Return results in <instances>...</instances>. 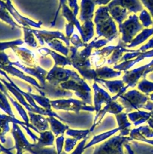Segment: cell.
<instances>
[{"label":"cell","mask_w":153,"mask_h":154,"mask_svg":"<svg viewBox=\"0 0 153 154\" xmlns=\"http://www.w3.org/2000/svg\"><path fill=\"white\" fill-rule=\"evenodd\" d=\"M110 16L108 7H100L96 12L95 22L98 37L103 36L109 42L115 39L118 35L116 26Z\"/></svg>","instance_id":"1"},{"label":"cell","mask_w":153,"mask_h":154,"mask_svg":"<svg viewBox=\"0 0 153 154\" xmlns=\"http://www.w3.org/2000/svg\"><path fill=\"white\" fill-rule=\"evenodd\" d=\"M118 99L127 113L139 109L150 112L153 110V102L149 100V97L137 90H130L120 96Z\"/></svg>","instance_id":"2"},{"label":"cell","mask_w":153,"mask_h":154,"mask_svg":"<svg viewBox=\"0 0 153 154\" xmlns=\"http://www.w3.org/2000/svg\"><path fill=\"white\" fill-rule=\"evenodd\" d=\"M11 134L14 140V147H19L23 151H27L31 154H57L56 147H41L36 143H31L19 125L12 123Z\"/></svg>","instance_id":"3"},{"label":"cell","mask_w":153,"mask_h":154,"mask_svg":"<svg viewBox=\"0 0 153 154\" xmlns=\"http://www.w3.org/2000/svg\"><path fill=\"white\" fill-rule=\"evenodd\" d=\"M132 140L130 137L115 135L95 146L92 154H124V145Z\"/></svg>","instance_id":"4"},{"label":"cell","mask_w":153,"mask_h":154,"mask_svg":"<svg viewBox=\"0 0 153 154\" xmlns=\"http://www.w3.org/2000/svg\"><path fill=\"white\" fill-rule=\"evenodd\" d=\"M143 26L139 21V17L135 14L129 16L128 19L119 25V32L122 34L121 40L127 45L130 43L134 36L141 30Z\"/></svg>","instance_id":"5"},{"label":"cell","mask_w":153,"mask_h":154,"mask_svg":"<svg viewBox=\"0 0 153 154\" xmlns=\"http://www.w3.org/2000/svg\"><path fill=\"white\" fill-rule=\"evenodd\" d=\"M50 104L52 107L56 110L73 111L76 113L79 112L80 111H95L94 106L89 105L83 101L74 99H63L52 100L50 101Z\"/></svg>","instance_id":"6"},{"label":"cell","mask_w":153,"mask_h":154,"mask_svg":"<svg viewBox=\"0 0 153 154\" xmlns=\"http://www.w3.org/2000/svg\"><path fill=\"white\" fill-rule=\"evenodd\" d=\"M124 109V108L121 104L119 103L116 100H112L110 103L106 104L102 109L96 113L93 124L89 129L90 131L92 132L94 130L95 128L101 122L102 119L107 113L116 115L122 112Z\"/></svg>","instance_id":"7"},{"label":"cell","mask_w":153,"mask_h":154,"mask_svg":"<svg viewBox=\"0 0 153 154\" xmlns=\"http://www.w3.org/2000/svg\"><path fill=\"white\" fill-rule=\"evenodd\" d=\"M93 88L94 91V107L95 108V111L97 113L101 109V106L103 103L106 105L113 100L109 94L103 89L99 87L96 83L94 84Z\"/></svg>","instance_id":"8"},{"label":"cell","mask_w":153,"mask_h":154,"mask_svg":"<svg viewBox=\"0 0 153 154\" xmlns=\"http://www.w3.org/2000/svg\"><path fill=\"white\" fill-rule=\"evenodd\" d=\"M152 57H153V49L150 50L149 51H145V52H141V51H139V50H136L134 58L130 60L124 61L121 63L114 66L113 69L119 70V71H121V70L126 71L127 70L131 68L136 63L140 61L143 59H145L146 58H150Z\"/></svg>","instance_id":"9"},{"label":"cell","mask_w":153,"mask_h":154,"mask_svg":"<svg viewBox=\"0 0 153 154\" xmlns=\"http://www.w3.org/2000/svg\"><path fill=\"white\" fill-rule=\"evenodd\" d=\"M114 6H119L126 8L130 13H137L143 10V5L140 0H112L108 5L110 8Z\"/></svg>","instance_id":"10"},{"label":"cell","mask_w":153,"mask_h":154,"mask_svg":"<svg viewBox=\"0 0 153 154\" xmlns=\"http://www.w3.org/2000/svg\"><path fill=\"white\" fill-rule=\"evenodd\" d=\"M145 72L144 66L138 68L134 69L131 70H126L124 72V75L122 77V81L125 84H127V87H134L139 79L143 78V75Z\"/></svg>","instance_id":"11"},{"label":"cell","mask_w":153,"mask_h":154,"mask_svg":"<svg viewBox=\"0 0 153 154\" xmlns=\"http://www.w3.org/2000/svg\"><path fill=\"white\" fill-rule=\"evenodd\" d=\"M29 122L39 131L43 132L49 129V123L47 117L43 115L32 112H28Z\"/></svg>","instance_id":"12"},{"label":"cell","mask_w":153,"mask_h":154,"mask_svg":"<svg viewBox=\"0 0 153 154\" xmlns=\"http://www.w3.org/2000/svg\"><path fill=\"white\" fill-rule=\"evenodd\" d=\"M115 117L118 123V128H119V135L126 137L130 134L131 131L130 127L131 123H130L128 119L127 112H121L115 115Z\"/></svg>","instance_id":"13"},{"label":"cell","mask_w":153,"mask_h":154,"mask_svg":"<svg viewBox=\"0 0 153 154\" xmlns=\"http://www.w3.org/2000/svg\"><path fill=\"white\" fill-rule=\"evenodd\" d=\"M127 116L134 126H139L148 121L151 117V113L139 109L127 113Z\"/></svg>","instance_id":"14"},{"label":"cell","mask_w":153,"mask_h":154,"mask_svg":"<svg viewBox=\"0 0 153 154\" xmlns=\"http://www.w3.org/2000/svg\"><path fill=\"white\" fill-rule=\"evenodd\" d=\"M47 119L49 123L50 130L55 136L58 137L59 135H64V132L69 129V126L68 125L64 124L59 119L55 117H48Z\"/></svg>","instance_id":"15"},{"label":"cell","mask_w":153,"mask_h":154,"mask_svg":"<svg viewBox=\"0 0 153 154\" xmlns=\"http://www.w3.org/2000/svg\"><path fill=\"white\" fill-rule=\"evenodd\" d=\"M119 131H120L119 128L118 127H117L116 128H114V129L108 131L107 132H104L100 134L94 135L92 137V138L90 140V141L89 143H88L87 144H86L85 149H87L95 144H98L101 142L104 141V140H106L110 138V137L113 136L114 134H115L116 132H118Z\"/></svg>","instance_id":"16"},{"label":"cell","mask_w":153,"mask_h":154,"mask_svg":"<svg viewBox=\"0 0 153 154\" xmlns=\"http://www.w3.org/2000/svg\"><path fill=\"white\" fill-rule=\"evenodd\" d=\"M126 44H125L122 40H119L118 45L116 46L115 49L113 51V53L110 57V58L107 60V63L109 64H116L120 59L124 52H134V50H129L127 49L126 48Z\"/></svg>","instance_id":"17"},{"label":"cell","mask_w":153,"mask_h":154,"mask_svg":"<svg viewBox=\"0 0 153 154\" xmlns=\"http://www.w3.org/2000/svg\"><path fill=\"white\" fill-rule=\"evenodd\" d=\"M40 137L36 143L41 147L54 146L55 135L51 131L40 132Z\"/></svg>","instance_id":"18"},{"label":"cell","mask_w":153,"mask_h":154,"mask_svg":"<svg viewBox=\"0 0 153 154\" xmlns=\"http://www.w3.org/2000/svg\"><path fill=\"white\" fill-rule=\"evenodd\" d=\"M98 82L104 85L112 93L118 94L125 87L124 82L122 80H106L103 79H98Z\"/></svg>","instance_id":"19"},{"label":"cell","mask_w":153,"mask_h":154,"mask_svg":"<svg viewBox=\"0 0 153 154\" xmlns=\"http://www.w3.org/2000/svg\"><path fill=\"white\" fill-rule=\"evenodd\" d=\"M116 48V46H109L95 52L93 54V55L95 56L96 58V59H95L94 61L95 62L96 61H97L95 63V66H96L97 67H99L103 64L106 62V58L112 52H113Z\"/></svg>","instance_id":"20"},{"label":"cell","mask_w":153,"mask_h":154,"mask_svg":"<svg viewBox=\"0 0 153 154\" xmlns=\"http://www.w3.org/2000/svg\"><path fill=\"white\" fill-rule=\"evenodd\" d=\"M109 12L111 17L115 19L119 25L123 22L124 20L127 17L130 13L126 8L119 6H114L109 8Z\"/></svg>","instance_id":"21"},{"label":"cell","mask_w":153,"mask_h":154,"mask_svg":"<svg viewBox=\"0 0 153 154\" xmlns=\"http://www.w3.org/2000/svg\"><path fill=\"white\" fill-rule=\"evenodd\" d=\"M152 35H153V27L151 28L144 29L141 31V32L137 35L128 45H126V47L134 48L143 43Z\"/></svg>","instance_id":"22"},{"label":"cell","mask_w":153,"mask_h":154,"mask_svg":"<svg viewBox=\"0 0 153 154\" xmlns=\"http://www.w3.org/2000/svg\"><path fill=\"white\" fill-rule=\"evenodd\" d=\"M96 75L98 79H110L119 76L121 75V71H116L107 66L99 68L96 70ZM96 80V81H97Z\"/></svg>","instance_id":"23"},{"label":"cell","mask_w":153,"mask_h":154,"mask_svg":"<svg viewBox=\"0 0 153 154\" xmlns=\"http://www.w3.org/2000/svg\"><path fill=\"white\" fill-rule=\"evenodd\" d=\"M91 132L89 129H73L69 128L65 132L67 135L71 137L77 141H81L88 137L89 134Z\"/></svg>","instance_id":"24"},{"label":"cell","mask_w":153,"mask_h":154,"mask_svg":"<svg viewBox=\"0 0 153 154\" xmlns=\"http://www.w3.org/2000/svg\"><path fill=\"white\" fill-rule=\"evenodd\" d=\"M137 88L142 93L148 94L149 93L153 91V82L147 80L146 78H143L138 83Z\"/></svg>","instance_id":"25"},{"label":"cell","mask_w":153,"mask_h":154,"mask_svg":"<svg viewBox=\"0 0 153 154\" xmlns=\"http://www.w3.org/2000/svg\"><path fill=\"white\" fill-rule=\"evenodd\" d=\"M0 108L7 114L11 116H15L11 107L6 97L5 94L0 92Z\"/></svg>","instance_id":"26"},{"label":"cell","mask_w":153,"mask_h":154,"mask_svg":"<svg viewBox=\"0 0 153 154\" xmlns=\"http://www.w3.org/2000/svg\"><path fill=\"white\" fill-rule=\"evenodd\" d=\"M129 137L131 138V139L140 141L143 143H148L149 144H151L153 146V140H151L149 138H146L144 137L137 129V128H134L131 130Z\"/></svg>","instance_id":"27"},{"label":"cell","mask_w":153,"mask_h":154,"mask_svg":"<svg viewBox=\"0 0 153 154\" xmlns=\"http://www.w3.org/2000/svg\"><path fill=\"white\" fill-rule=\"evenodd\" d=\"M139 19L141 21L142 25L145 27H148L153 25V20L151 19V16L145 9H143L141 11Z\"/></svg>","instance_id":"28"},{"label":"cell","mask_w":153,"mask_h":154,"mask_svg":"<svg viewBox=\"0 0 153 154\" xmlns=\"http://www.w3.org/2000/svg\"><path fill=\"white\" fill-rule=\"evenodd\" d=\"M30 95L34 100H35L37 102H38L41 106L42 108L48 110L51 109L52 106L50 104V101L49 100V99L43 96H37L35 94H30Z\"/></svg>","instance_id":"29"},{"label":"cell","mask_w":153,"mask_h":154,"mask_svg":"<svg viewBox=\"0 0 153 154\" xmlns=\"http://www.w3.org/2000/svg\"><path fill=\"white\" fill-rule=\"evenodd\" d=\"M77 140L73 138H67L65 140L64 143V151L66 153L70 152L77 146Z\"/></svg>","instance_id":"30"},{"label":"cell","mask_w":153,"mask_h":154,"mask_svg":"<svg viewBox=\"0 0 153 154\" xmlns=\"http://www.w3.org/2000/svg\"><path fill=\"white\" fill-rule=\"evenodd\" d=\"M137 129L146 138H153V129H152L148 125L140 126L137 128Z\"/></svg>","instance_id":"31"},{"label":"cell","mask_w":153,"mask_h":154,"mask_svg":"<svg viewBox=\"0 0 153 154\" xmlns=\"http://www.w3.org/2000/svg\"><path fill=\"white\" fill-rule=\"evenodd\" d=\"M88 138V137L86 138L81 140L76 146L74 150L70 153V154H82L85 150V147L86 145V143L87 141V140Z\"/></svg>","instance_id":"32"},{"label":"cell","mask_w":153,"mask_h":154,"mask_svg":"<svg viewBox=\"0 0 153 154\" xmlns=\"http://www.w3.org/2000/svg\"><path fill=\"white\" fill-rule=\"evenodd\" d=\"M65 141V137L64 135H61L57 137L55 140L56 143V149L57 154H61L64 147V143Z\"/></svg>","instance_id":"33"},{"label":"cell","mask_w":153,"mask_h":154,"mask_svg":"<svg viewBox=\"0 0 153 154\" xmlns=\"http://www.w3.org/2000/svg\"><path fill=\"white\" fill-rule=\"evenodd\" d=\"M145 67V72L143 75V78H146L147 74L153 72V60L147 64L144 65Z\"/></svg>","instance_id":"34"},{"label":"cell","mask_w":153,"mask_h":154,"mask_svg":"<svg viewBox=\"0 0 153 154\" xmlns=\"http://www.w3.org/2000/svg\"><path fill=\"white\" fill-rule=\"evenodd\" d=\"M141 1L148 8L153 17V0H141Z\"/></svg>","instance_id":"35"},{"label":"cell","mask_w":153,"mask_h":154,"mask_svg":"<svg viewBox=\"0 0 153 154\" xmlns=\"http://www.w3.org/2000/svg\"><path fill=\"white\" fill-rule=\"evenodd\" d=\"M95 4L98 5H106L110 1L111 2L112 0H94Z\"/></svg>","instance_id":"36"},{"label":"cell","mask_w":153,"mask_h":154,"mask_svg":"<svg viewBox=\"0 0 153 154\" xmlns=\"http://www.w3.org/2000/svg\"><path fill=\"white\" fill-rule=\"evenodd\" d=\"M147 122H148V126H149L152 129H153V119H151V118H150V119L147 121Z\"/></svg>","instance_id":"37"},{"label":"cell","mask_w":153,"mask_h":154,"mask_svg":"<svg viewBox=\"0 0 153 154\" xmlns=\"http://www.w3.org/2000/svg\"><path fill=\"white\" fill-rule=\"evenodd\" d=\"M16 149V154H23V151L22 149L19 147H14Z\"/></svg>","instance_id":"38"},{"label":"cell","mask_w":153,"mask_h":154,"mask_svg":"<svg viewBox=\"0 0 153 154\" xmlns=\"http://www.w3.org/2000/svg\"><path fill=\"white\" fill-rule=\"evenodd\" d=\"M149 99L152 101H153V93L149 94Z\"/></svg>","instance_id":"39"},{"label":"cell","mask_w":153,"mask_h":154,"mask_svg":"<svg viewBox=\"0 0 153 154\" xmlns=\"http://www.w3.org/2000/svg\"><path fill=\"white\" fill-rule=\"evenodd\" d=\"M151 118L153 119V110L152 111H151Z\"/></svg>","instance_id":"40"},{"label":"cell","mask_w":153,"mask_h":154,"mask_svg":"<svg viewBox=\"0 0 153 154\" xmlns=\"http://www.w3.org/2000/svg\"><path fill=\"white\" fill-rule=\"evenodd\" d=\"M2 151H1V149H0V153H1V152Z\"/></svg>","instance_id":"41"}]
</instances>
